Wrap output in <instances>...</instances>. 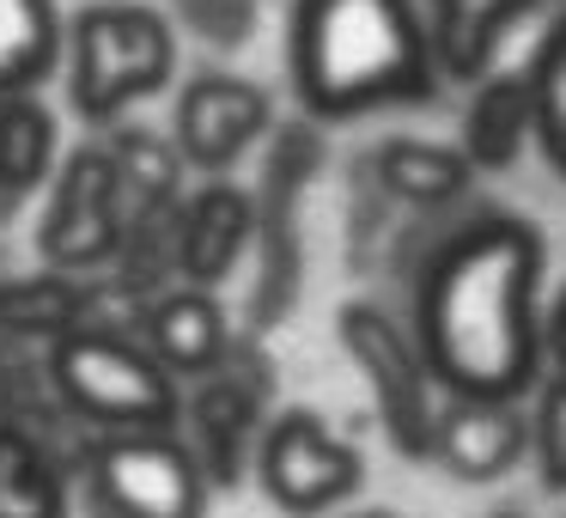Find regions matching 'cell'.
Returning a JSON list of instances; mask_svg holds the SVG:
<instances>
[{"mask_svg": "<svg viewBox=\"0 0 566 518\" xmlns=\"http://www.w3.org/2000/svg\"><path fill=\"white\" fill-rule=\"evenodd\" d=\"M256 481L286 518H323L342 500H354L359 481H366V457L329 433V421L317 408H281L269 415L256 439Z\"/></svg>", "mask_w": 566, "mask_h": 518, "instance_id": "30bf717a", "label": "cell"}, {"mask_svg": "<svg viewBox=\"0 0 566 518\" xmlns=\"http://www.w3.org/2000/svg\"><path fill=\"white\" fill-rule=\"evenodd\" d=\"M530 141V74L512 68V74H481L475 99L463 111V153L475 172H505L517 165Z\"/></svg>", "mask_w": 566, "mask_h": 518, "instance_id": "ffe728a7", "label": "cell"}, {"mask_svg": "<svg viewBox=\"0 0 566 518\" xmlns=\"http://www.w3.org/2000/svg\"><path fill=\"white\" fill-rule=\"evenodd\" d=\"M323 159V128L317 116L298 123H274L262 141V184H256V274H250V299H244V323L250 335H269L293 318L298 287H305V238H298V201L317 184Z\"/></svg>", "mask_w": 566, "mask_h": 518, "instance_id": "5b68a950", "label": "cell"}, {"mask_svg": "<svg viewBox=\"0 0 566 518\" xmlns=\"http://www.w3.org/2000/svg\"><path fill=\"white\" fill-rule=\"evenodd\" d=\"M269 128H274V99L232 68L189 74L171 111V141L184 153V165L201 177H226L256 141H269Z\"/></svg>", "mask_w": 566, "mask_h": 518, "instance_id": "8fae6325", "label": "cell"}, {"mask_svg": "<svg viewBox=\"0 0 566 518\" xmlns=\"http://www.w3.org/2000/svg\"><path fill=\"white\" fill-rule=\"evenodd\" d=\"M293 92L317 123L427 104L439 92L420 0H293L286 31Z\"/></svg>", "mask_w": 566, "mask_h": 518, "instance_id": "7a4b0ae2", "label": "cell"}, {"mask_svg": "<svg viewBox=\"0 0 566 518\" xmlns=\"http://www.w3.org/2000/svg\"><path fill=\"white\" fill-rule=\"evenodd\" d=\"M256 238V196L232 177H201L177 201V281L220 287Z\"/></svg>", "mask_w": 566, "mask_h": 518, "instance_id": "4fadbf2b", "label": "cell"}, {"mask_svg": "<svg viewBox=\"0 0 566 518\" xmlns=\"http://www.w3.org/2000/svg\"><path fill=\"white\" fill-rule=\"evenodd\" d=\"M335 335H342L347 360L359 366V379L371 384V408H378L384 433L402 457H432V427H439V384H432V366L420 354L415 330L390 318V311L354 305L335 311Z\"/></svg>", "mask_w": 566, "mask_h": 518, "instance_id": "ba28073f", "label": "cell"}, {"mask_svg": "<svg viewBox=\"0 0 566 518\" xmlns=\"http://www.w3.org/2000/svg\"><path fill=\"white\" fill-rule=\"evenodd\" d=\"M536 0H420V25H427L432 62L451 80H481L505 31L530 13Z\"/></svg>", "mask_w": 566, "mask_h": 518, "instance_id": "2e32d148", "label": "cell"}, {"mask_svg": "<svg viewBox=\"0 0 566 518\" xmlns=\"http://www.w3.org/2000/svg\"><path fill=\"white\" fill-rule=\"evenodd\" d=\"M530 452V415L517 396H451L432 427V457L457 481H500Z\"/></svg>", "mask_w": 566, "mask_h": 518, "instance_id": "5bb4252c", "label": "cell"}, {"mask_svg": "<svg viewBox=\"0 0 566 518\" xmlns=\"http://www.w3.org/2000/svg\"><path fill=\"white\" fill-rule=\"evenodd\" d=\"M140 305L116 293L111 274H67V269H31V274H0V335L31 348H50L86 323H123L135 330Z\"/></svg>", "mask_w": 566, "mask_h": 518, "instance_id": "7c38bea8", "label": "cell"}, {"mask_svg": "<svg viewBox=\"0 0 566 518\" xmlns=\"http://www.w3.org/2000/svg\"><path fill=\"white\" fill-rule=\"evenodd\" d=\"M135 335L147 342V354L159 360L165 372H177V379L189 384L232 348V318H226V305L213 299V287L177 281V287H165V293H153L147 305H140Z\"/></svg>", "mask_w": 566, "mask_h": 518, "instance_id": "9a60e30c", "label": "cell"}, {"mask_svg": "<svg viewBox=\"0 0 566 518\" xmlns=\"http://www.w3.org/2000/svg\"><path fill=\"white\" fill-rule=\"evenodd\" d=\"M128 226V201H123V177L111 165L104 141H80L50 177V201L38 220V257L50 269L67 274H104L123 245Z\"/></svg>", "mask_w": 566, "mask_h": 518, "instance_id": "9c48e42d", "label": "cell"}, {"mask_svg": "<svg viewBox=\"0 0 566 518\" xmlns=\"http://www.w3.org/2000/svg\"><path fill=\"white\" fill-rule=\"evenodd\" d=\"M184 25L196 31L201 43L213 50H244L256 38V19H262V0H177Z\"/></svg>", "mask_w": 566, "mask_h": 518, "instance_id": "d4e9b609", "label": "cell"}, {"mask_svg": "<svg viewBox=\"0 0 566 518\" xmlns=\"http://www.w3.org/2000/svg\"><path fill=\"white\" fill-rule=\"evenodd\" d=\"M530 457H536L542 488L566 494V372H554L530 408Z\"/></svg>", "mask_w": 566, "mask_h": 518, "instance_id": "cb8c5ba5", "label": "cell"}, {"mask_svg": "<svg viewBox=\"0 0 566 518\" xmlns=\"http://www.w3.org/2000/svg\"><path fill=\"white\" fill-rule=\"evenodd\" d=\"M542 238L488 214L427 257L415 287V342L444 396H524L542 366L536 330Z\"/></svg>", "mask_w": 566, "mask_h": 518, "instance_id": "6da1fadb", "label": "cell"}, {"mask_svg": "<svg viewBox=\"0 0 566 518\" xmlns=\"http://www.w3.org/2000/svg\"><path fill=\"white\" fill-rule=\"evenodd\" d=\"M342 518H396V512H384V506H366V512H342Z\"/></svg>", "mask_w": 566, "mask_h": 518, "instance_id": "83f0119b", "label": "cell"}, {"mask_svg": "<svg viewBox=\"0 0 566 518\" xmlns=\"http://www.w3.org/2000/svg\"><path fill=\"white\" fill-rule=\"evenodd\" d=\"M43 354H50L55 396L92 433L177 427V415H184V379L165 372L147 354V342L123 323H86V330L50 342Z\"/></svg>", "mask_w": 566, "mask_h": 518, "instance_id": "277c9868", "label": "cell"}, {"mask_svg": "<svg viewBox=\"0 0 566 518\" xmlns=\"http://www.w3.org/2000/svg\"><path fill=\"white\" fill-rule=\"evenodd\" d=\"M366 172L390 201L432 214V208H451V201L463 196L475 165H469L463 147H439V141H420V135H390L366 159Z\"/></svg>", "mask_w": 566, "mask_h": 518, "instance_id": "ac0fdd59", "label": "cell"}, {"mask_svg": "<svg viewBox=\"0 0 566 518\" xmlns=\"http://www.w3.org/2000/svg\"><path fill=\"white\" fill-rule=\"evenodd\" d=\"M274 415V360L256 335H232L201 379H189L177 433L189 439L208 488H238L256 457V439Z\"/></svg>", "mask_w": 566, "mask_h": 518, "instance_id": "52a82bcc", "label": "cell"}, {"mask_svg": "<svg viewBox=\"0 0 566 518\" xmlns=\"http://www.w3.org/2000/svg\"><path fill=\"white\" fill-rule=\"evenodd\" d=\"M92 518H208V476L177 427L98 433L80 464Z\"/></svg>", "mask_w": 566, "mask_h": 518, "instance_id": "8992f818", "label": "cell"}, {"mask_svg": "<svg viewBox=\"0 0 566 518\" xmlns=\"http://www.w3.org/2000/svg\"><path fill=\"white\" fill-rule=\"evenodd\" d=\"M74 512V469L31 427L0 421V518H67Z\"/></svg>", "mask_w": 566, "mask_h": 518, "instance_id": "d6986e66", "label": "cell"}, {"mask_svg": "<svg viewBox=\"0 0 566 518\" xmlns=\"http://www.w3.org/2000/svg\"><path fill=\"white\" fill-rule=\"evenodd\" d=\"M530 135L548 153V165L566 177V13L548 25V38L530 55Z\"/></svg>", "mask_w": 566, "mask_h": 518, "instance_id": "603a6c76", "label": "cell"}, {"mask_svg": "<svg viewBox=\"0 0 566 518\" xmlns=\"http://www.w3.org/2000/svg\"><path fill=\"white\" fill-rule=\"evenodd\" d=\"M62 62L74 111L92 128H111L177 80V31L147 0H92L67 19Z\"/></svg>", "mask_w": 566, "mask_h": 518, "instance_id": "3957f363", "label": "cell"}, {"mask_svg": "<svg viewBox=\"0 0 566 518\" xmlns=\"http://www.w3.org/2000/svg\"><path fill=\"white\" fill-rule=\"evenodd\" d=\"M55 165H62L55 111L38 92H7L0 99V226L13 220L38 189H50Z\"/></svg>", "mask_w": 566, "mask_h": 518, "instance_id": "e0dca14e", "label": "cell"}, {"mask_svg": "<svg viewBox=\"0 0 566 518\" xmlns=\"http://www.w3.org/2000/svg\"><path fill=\"white\" fill-rule=\"evenodd\" d=\"M548 348H554V366L566 372V287H560V299H554V318H548Z\"/></svg>", "mask_w": 566, "mask_h": 518, "instance_id": "484cf974", "label": "cell"}, {"mask_svg": "<svg viewBox=\"0 0 566 518\" xmlns=\"http://www.w3.org/2000/svg\"><path fill=\"white\" fill-rule=\"evenodd\" d=\"M62 38L55 0H0V99L50 86L62 74Z\"/></svg>", "mask_w": 566, "mask_h": 518, "instance_id": "44dd1931", "label": "cell"}, {"mask_svg": "<svg viewBox=\"0 0 566 518\" xmlns=\"http://www.w3.org/2000/svg\"><path fill=\"white\" fill-rule=\"evenodd\" d=\"M488 518H530V506H493Z\"/></svg>", "mask_w": 566, "mask_h": 518, "instance_id": "4316f807", "label": "cell"}, {"mask_svg": "<svg viewBox=\"0 0 566 518\" xmlns=\"http://www.w3.org/2000/svg\"><path fill=\"white\" fill-rule=\"evenodd\" d=\"M104 147H111V165H116V177H123L128 214H153V208H177V201H184L189 165H184V153H177L171 135L140 128V123H111Z\"/></svg>", "mask_w": 566, "mask_h": 518, "instance_id": "7402d4cb", "label": "cell"}]
</instances>
